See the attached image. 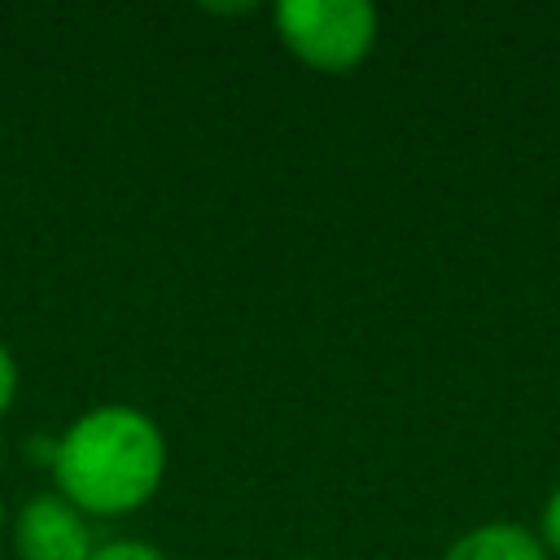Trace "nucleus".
<instances>
[{"label":"nucleus","instance_id":"6e6552de","mask_svg":"<svg viewBox=\"0 0 560 560\" xmlns=\"http://www.w3.org/2000/svg\"><path fill=\"white\" fill-rule=\"evenodd\" d=\"M0 534H4V503H0Z\"/></svg>","mask_w":560,"mask_h":560},{"label":"nucleus","instance_id":"39448f33","mask_svg":"<svg viewBox=\"0 0 560 560\" xmlns=\"http://www.w3.org/2000/svg\"><path fill=\"white\" fill-rule=\"evenodd\" d=\"M88 560H166L153 542H140V538H118V542H105V547H92Z\"/></svg>","mask_w":560,"mask_h":560},{"label":"nucleus","instance_id":"20e7f679","mask_svg":"<svg viewBox=\"0 0 560 560\" xmlns=\"http://www.w3.org/2000/svg\"><path fill=\"white\" fill-rule=\"evenodd\" d=\"M442 560H547V547L525 525L490 521V525H477L464 538H455Z\"/></svg>","mask_w":560,"mask_h":560},{"label":"nucleus","instance_id":"7ed1b4c3","mask_svg":"<svg viewBox=\"0 0 560 560\" xmlns=\"http://www.w3.org/2000/svg\"><path fill=\"white\" fill-rule=\"evenodd\" d=\"M13 547L22 560H88L92 534L74 503L61 494H35L13 521Z\"/></svg>","mask_w":560,"mask_h":560},{"label":"nucleus","instance_id":"f257e3e1","mask_svg":"<svg viewBox=\"0 0 560 560\" xmlns=\"http://www.w3.org/2000/svg\"><path fill=\"white\" fill-rule=\"evenodd\" d=\"M166 472V438L162 429L127 407L105 402L83 411L66 438L52 446V477L66 503L79 512L122 516L153 499Z\"/></svg>","mask_w":560,"mask_h":560},{"label":"nucleus","instance_id":"f03ea898","mask_svg":"<svg viewBox=\"0 0 560 560\" xmlns=\"http://www.w3.org/2000/svg\"><path fill=\"white\" fill-rule=\"evenodd\" d=\"M280 39L315 70H354L376 44V9L368 0H280Z\"/></svg>","mask_w":560,"mask_h":560},{"label":"nucleus","instance_id":"423d86ee","mask_svg":"<svg viewBox=\"0 0 560 560\" xmlns=\"http://www.w3.org/2000/svg\"><path fill=\"white\" fill-rule=\"evenodd\" d=\"M542 547H551L560 556V486L542 503Z\"/></svg>","mask_w":560,"mask_h":560},{"label":"nucleus","instance_id":"0eeeda50","mask_svg":"<svg viewBox=\"0 0 560 560\" xmlns=\"http://www.w3.org/2000/svg\"><path fill=\"white\" fill-rule=\"evenodd\" d=\"M13 394H18V363H13V354L0 346V416L9 411Z\"/></svg>","mask_w":560,"mask_h":560}]
</instances>
